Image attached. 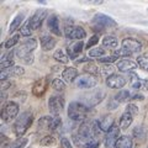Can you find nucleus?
<instances>
[{
    "instance_id": "obj_41",
    "label": "nucleus",
    "mask_w": 148,
    "mask_h": 148,
    "mask_svg": "<svg viewBox=\"0 0 148 148\" xmlns=\"http://www.w3.org/2000/svg\"><path fill=\"white\" fill-rule=\"evenodd\" d=\"M26 143H27L26 138H20V140H16L14 143H11L9 148H22V147L26 145Z\"/></svg>"
},
{
    "instance_id": "obj_33",
    "label": "nucleus",
    "mask_w": 148,
    "mask_h": 148,
    "mask_svg": "<svg viewBox=\"0 0 148 148\" xmlns=\"http://www.w3.org/2000/svg\"><path fill=\"white\" fill-rule=\"evenodd\" d=\"M52 88L56 91L62 92V91L66 90V82L63 79H59V78H56V79H53V82H52Z\"/></svg>"
},
{
    "instance_id": "obj_48",
    "label": "nucleus",
    "mask_w": 148,
    "mask_h": 148,
    "mask_svg": "<svg viewBox=\"0 0 148 148\" xmlns=\"http://www.w3.org/2000/svg\"><path fill=\"white\" fill-rule=\"evenodd\" d=\"M131 99H137V100H143L145 99V96L143 95H141V94H136V95H133Z\"/></svg>"
},
{
    "instance_id": "obj_3",
    "label": "nucleus",
    "mask_w": 148,
    "mask_h": 148,
    "mask_svg": "<svg viewBox=\"0 0 148 148\" xmlns=\"http://www.w3.org/2000/svg\"><path fill=\"white\" fill-rule=\"evenodd\" d=\"M89 112V108L80 101H72L68 106V117L73 121H84Z\"/></svg>"
},
{
    "instance_id": "obj_37",
    "label": "nucleus",
    "mask_w": 148,
    "mask_h": 148,
    "mask_svg": "<svg viewBox=\"0 0 148 148\" xmlns=\"http://www.w3.org/2000/svg\"><path fill=\"white\" fill-rule=\"evenodd\" d=\"M137 66L143 71H148V56L142 54L137 58Z\"/></svg>"
},
{
    "instance_id": "obj_36",
    "label": "nucleus",
    "mask_w": 148,
    "mask_h": 148,
    "mask_svg": "<svg viewBox=\"0 0 148 148\" xmlns=\"http://www.w3.org/2000/svg\"><path fill=\"white\" fill-rule=\"evenodd\" d=\"M40 145H41V146H43V147L54 146V145H56V138H54L53 136H51V135H47V136H45V137L41 138Z\"/></svg>"
},
{
    "instance_id": "obj_20",
    "label": "nucleus",
    "mask_w": 148,
    "mask_h": 148,
    "mask_svg": "<svg viewBox=\"0 0 148 148\" xmlns=\"http://www.w3.org/2000/svg\"><path fill=\"white\" fill-rule=\"evenodd\" d=\"M98 126L103 132H110L114 128V119L111 116H104L98 121Z\"/></svg>"
},
{
    "instance_id": "obj_35",
    "label": "nucleus",
    "mask_w": 148,
    "mask_h": 148,
    "mask_svg": "<svg viewBox=\"0 0 148 148\" xmlns=\"http://www.w3.org/2000/svg\"><path fill=\"white\" fill-rule=\"evenodd\" d=\"M32 26H31V20L29 18V20L26 21V24L21 27V30H20V35L21 36H24V37H29V36H31V34H32Z\"/></svg>"
},
{
    "instance_id": "obj_11",
    "label": "nucleus",
    "mask_w": 148,
    "mask_h": 148,
    "mask_svg": "<svg viewBox=\"0 0 148 148\" xmlns=\"http://www.w3.org/2000/svg\"><path fill=\"white\" fill-rule=\"evenodd\" d=\"M105 98V91L103 90H98V91H92V92H88L83 96V99L85 101V105L89 108V106H95L98 105L101 100Z\"/></svg>"
},
{
    "instance_id": "obj_38",
    "label": "nucleus",
    "mask_w": 148,
    "mask_h": 148,
    "mask_svg": "<svg viewBox=\"0 0 148 148\" xmlns=\"http://www.w3.org/2000/svg\"><path fill=\"white\" fill-rule=\"evenodd\" d=\"M133 137H136L137 140H145L146 131L143 130V127H136L133 130Z\"/></svg>"
},
{
    "instance_id": "obj_2",
    "label": "nucleus",
    "mask_w": 148,
    "mask_h": 148,
    "mask_svg": "<svg viewBox=\"0 0 148 148\" xmlns=\"http://www.w3.org/2000/svg\"><path fill=\"white\" fill-rule=\"evenodd\" d=\"M37 48V40L36 38H30L22 42L15 51V53L21 61H24L26 64H32L34 63V56L32 52Z\"/></svg>"
},
{
    "instance_id": "obj_47",
    "label": "nucleus",
    "mask_w": 148,
    "mask_h": 148,
    "mask_svg": "<svg viewBox=\"0 0 148 148\" xmlns=\"http://www.w3.org/2000/svg\"><path fill=\"white\" fill-rule=\"evenodd\" d=\"M99 147V141H94V142H90L89 145H86L84 148H98Z\"/></svg>"
},
{
    "instance_id": "obj_10",
    "label": "nucleus",
    "mask_w": 148,
    "mask_h": 148,
    "mask_svg": "<svg viewBox=\"0 0 148 148\" xmlns=\"http://www.w3.org/2000/svg\"><path fill=\"white\" fill-rule=\"evenodd\" d=\"M98 77L95 75H90V74H83L78 78L77 80V85L78 88H82V89H90V88H94L98 84Z\"/></svg>"
},
{
    "instance_id": "obj_44",
    "label": "nucleus",
    "mask_w": 148,
    "mask_h": 148,
    "mask_svg": "<svg viewBox=\"0 0 148 148\" xmlns=\"http://www.w3.org/2000/svg\"><path fill=\"white\" fill-rule=\"evenodd\" d=\"M98 41H99V37L96 36V35H94V36H92L91 38H90L89 42H88V45H86V48H88V49H91V48H92V46L98 43Z\"/></svg>"
},
{
    "instance_id": "obj_12",
    "label": "nucleus",
    "mask_w": 148,
    "mask_h": 148,
    "mask_svg": "<svg viewBox=\"0 0 148 148\" xmlns=\"http://www.w3.org/2000/svg\"><path fill=\"white\" fill-rule=\"evenodd\" d=\"M121 48L131 54V53H136L138 51H141L142 45L136 38H125L121 43Z\"/></svg>"
},
{
    "instance_id": "obj_46",
    "label": "nucleus",
    "mask_w": 148,
    "mask_h": 148,
    "mask_svg": "<svg viewBox=\"0 0 148 148\" xmlns=\"http://www.w3.org/2000/svg\"><path fill=\"white\" fill-rule=\"evenodd\" d=\"M9 86H11V83L9 82V80H4V82H1V91H5Z\"/></svg>"
},
{
    "instance_id": "obj_45",
    "label": "nucleus",
    "mask_w": 148,
    "mask_h": 148,
    "mask_svg": "<svg viewBox=\"0 0 148 148\" xmlns=\"http://www.w3.org/2000/svg\"><path fill=\"white\" fill-rule=\"evenodd\" d=\"M61 142H62V145H63L64 148H73L71 141H69L67 137H62V138H61Z\"/></svg>"
},
{
    "instance_id": "obj_4",
    "label": "nucleus",
    "mask_w": 148,
    "mask_h": 148,
    "mask_svg": "<svg viewBox=\"0 0 148 148\" xmlns=\"http://www.w3.org/2000/svg\"><path fill=\"white\" fill-rule=\"evenodd\" d=\"M34 122V115L31 114V111H25L20 116L16 119L15 123H14V130H15V135L17 137H21L25 135V132L29 130V127Z\"/></svg>"
},
{
    "instance_id": "obj_31",
    "label": "nucleus",
    "mask_w": 148,
    "mask_h": 148,
    "mask_svg": "<svg viewBox=\"0 0 148 148\" xmlns=\"http://www.w3.org/2000/svg\"><path fill=\"white\" fill-rule=\"evenodd\" d=\"M83 71H84L86 74H90V75H98L99 74V71L100 69L95 66L94 63H91V62H89V63H86L85 66H84V68H83Z\"/></svg>"
},
{
    "instance_id": "obj_13",
    "label": "nucleus",
    "mask_w": 148,
    "mask_h": 148,
    "mask_svg": "<svg viewBox=\"0 0 148 148\" xmlns=\"http://www.w3.org/2000/svg\"><path fill=\"white\" fill-rule=\"evenodd\" d=\"M106 85L111 89H121L126 85V79L120 74H112L106 78Z\"/></svg>"
},
{
    "instance_id": "obj_24",
    "label": "nucleus",
    "mask_w": 148,
    "mask_h": 148,
    "mask_svg": "<svg viewBox=\"0 0 148 148\" xmlns=\"http://www.w3.org/2000/svg\"><path fill=\"white\" fill-rule=\"evenodd\" d=\"M48 27L52 34H54L56 36H61V29H59V21L57 15H51L48 18Z\"/></svg>"
},
{
    "instance_id": "obj_1",
    "label": "nucleus",
    "mask_w": 148,
    "mask_h": 148,
    "mask_svg": "<svg viewBox=\"0 0 148 148\" xmlns=\"http://www.w3.org/2000/svg\"><path fill=\"white\" fill-rule=\"evenodd\" d=\"M101 130L98 126V122L92 121H84L79 127H78L77 135L74 136V141L78 145L84 148L90 142L96 141V136L100 133Z\"/></svg>"
},
{
    "instance_id": "obj_25",
    "label": "nucleus",
    "mask_w": 148,
    "mask_h": 148,
    "mask_svg": "<svg viewBox=\"0 0 148 148\" xmlns=\"http://www.w3.org/2000/svg\"><path fill=\"white\" fill-rule=\"evenodd\" d=\"M103 46L108 49H115L119 46V40L112 35H108L103 38Z\"/></svg>"
},
{
    "instance_id": "obj_34",
    "label": "nucleus",
    "mask_w": 148,
    "mask_h": 148,
    "mask_svg": "<svg viewBox=\"0 0 148 148\" xmlns=\"http://www.w3.org/2000/svg\"><path fill=\"white\" fill-rule=\"evenodd\" d=\"M105 54V49L103 47H94L89 49V57L91 58H103V56Z\"/></svg>"
},
{
    "instance_id": "obj_16",
    "label": "nucleus",
    "mask_w": 148,
    "mask_h": 148,
    "mask_svg": "<svg viewBox=\"0 0 148 148\" xmlns=\"http://www.w3.org/2000/svg\"><path fill=\"white\" fill-rule=\"evenodd\" d=\"M47 17V11L45 10H38L36 11L34 15L30 17L31 20V26H32V30H38L41 26H42V22L45 21V18Z\"/></svg>"
},
{
    "instance_id": "obj_22",
    "label": "nucleus",
    "mask_w": 148,
    "mask_h": 148,
    "mask_svg": "<svg viewBox=\"0 0 148 148\" xmlns=\"http://www.w3.org/2000/svg\"><path fill=\"white\" fill-rule=\"evenodd\" d=\"M47 85H48V82H47V78H42V79H38L35 85H34V89H32V92L36 95V96H40L42 95L43 92L47 89Z\"/></svg>"
},
{
    "instance_id": "obj_30",
    "label": "nucleus",
    "mask_w": 148,
    "mask_h": 148,
    "mask_svg": "<svg viewBox=\"0 0 148 148\" xmlns=\"http://www.w3.org/2000/svg\"><path fill=\"white\" fill-rule=\"evenodd\" d=\"M131 98H132V96H131V94H130V91H127V90H120V92H117V94L115 95L114 100L116 101L117 104H120V103H123V101L131 99Z\"/></svg>"
},
{
    "instance_id": "obj_39",
    "label": "nucleus",
    "mask_w": 148,
    "mask_h": 148,
    "mask_svg": "<svg viewBox=\"0 0 148 148\" xmlns=\"http://www.w3.org/2000/svg\"><path fill=\"white\" fill-rule=\"evenodd\" d=\"M18 40H20V35H14L11 38H9L5 42V48H12L18 42Z\"/></svg>"
},
{
    "instance_id": "obj_21",
    "label": "nucleus",
    "mask_w": 148,
    "mask_h": 148,
    "mask_svg": "<svg viewBox=\"0 0 148 148\" xmlns=\"http://www.w3.org/2000/svg\"><path fill=\"white\" fill-rule=\"evenodd\" d=\"M14 67V51H9L6 54H4L1 57V62H0V68L1 71H5Z\"/></svg>"
},
{
    "instance_id": "obj_6",
    "label": "nucleus",
    "mask_w": 148,
    "mask_h": 148,
    "mask_svg": "<svg viewBox=\"0 0 148 148\" xmlns=\"http://www.w3.org/2000/svg\"><path fill=\"white\" fill-rule=\"evenodd\" d=\"M61 126H62V121L58 116H56V117L45 116L38 120L40 131H57Z\"/></svg>"
},
{
    "instance_id": "obj_9",
    "label": "nucleus",
    "mask_w": 148,
    "mask_h": 148,
    "mask_svg": "<svg viewBox=\"0 0 148 148\" xmlns=\"http://www.w3.org/2000/svg\"><path fill=\"white\" fill-rule=\"evenodd\" d=\"M64 108V98L62 95H52L48 100V109L51 111V114L54 116H58L62 112V110Z\"/></svg>"
},
{
    "instance_id": "obj_7",
    "label": "nucleus",
    "mask_w": 148,
    "mask_h": 148,
    "mask_svg": "<svg viewBox=\"0 0 148 148\" xmlns=\"http://www.w3.org/2000/svg\"><path fill=\"white\" fill-rule=\"evenodd\" d=\"M18 105L15 101H9L5 104V106L3 108L1 111V119L4 122H10L11 120L15 119L18 115Z\"/></svg>"
},
{
    "instance_id": "obj_29",
    "label": "nucleus",
    "mask_w": 148,
    "mask_h": 148,
    "mask_svg": "<svg viewBox=\"0 0 148 148\" xmlns=\"http://www.w3.org/2000/svg\"><path fill=\"white\" fill-rule=\"evenodd\" d=\"M130 85L132 88H135V89H140V88L143 86V80L137 75V74L131 73L130 74Z\"/></svg>"
},
{
    "instance_id": "obj_49",
    "label": "nucleus",
    "mask_w": 148,
    "mask_h": 148,
    "mask_svg": "<svg viewBox=\"0 0 148 148\" xmlns=\"http://www.w3.org/2000/svg\"><path fill=\"white\" fill-rule=\"evenodd\" d=\"M88 61H89L88 58L83 57V58H78V59H77V63H83V62H88Z\"/></svg>"
},
{
    "instance_id": "obj_15",
    "label": "nucleus",
    "mask_w": 148,
    "mask_h": 148,
    "mask_svg": "<svg viewBox=\"0 0 148 148\" xmlns=\"http://www.w3.org/2000/svg\"><path fill=\"white\" fill-rule=\"evenodd\" d=\"M119 133H120V127L114 126V128L105 137V147L106 148H116V143L119 140Z\"/></svg>"
},
{
    "instance_id": "obj_5",
    "label": "nucleus",
    "mask_w": 148,
    "mask_h": 148,
    "mask_svg": "<svg viewBox=\"0 0 148 148\" xmlns=\"http://www.w3.org/2000/svg\"><path fill=\"white\" fill-rule=\"evenodd\" d=\"M91 25H92V29L94 30L103 32L105 29H108V27H115L116 26V22H115L114 18H111L110 16L105 15V14H96V15L92 17Z\"/></svg>"
},
{
    "instance_id": "obj_26",
    "label": "nucleus",
    "mask_w": 148,
    "mask_h": 148,
    "mask_svg": "<svg viewBox=\"0 0 148 148\" xmlns=\"http://www.w3.org/2000/svg\"><path fill=\"white\" fill-rule=\"evenodd\" d=\"M132 121H133L132 115L128 114V112H125V114H122V116L119 120V127L121 130H127L130 126H131Z\"/></svg>"
},
{
    "instance_id": "obj_8",
    "label": "nucleus",
    "mask_w": 148,
    "mask_h": 148,
    "mask_svg": "<svg viewBox=\"0 0 148 148\" xmlns=\"http://www.w3.org/2000/svg\"><path fill=\"white\" fill-rule=\"evenodd\" d=\"M64 36H66L68 40L82 41L86 37V32L80 26H69V25H67L66 27H64Z\"/></svg>"
},
{
    "instance_id": "obj_50",
    "label": "nucleus",
    "mask_w": 148,
    "mask_h": 148,
    "mask_svg": "<svg viewBox=\"0 0 148 148\" xmlns=\"http://www.w3.org/2000/svg\"><path fill=\"white\" fill-rule=\"evenodd\" d=\"M143 86H145L146 89H148V79H145V80H143Z\"/></svg>"
},
{
    "instance_id": "obj_14",
    "label": "nucleus",
    "mask_w": 148,
    "mask_h": 148,
    "mask_svg": "<svg viewBox=\"0 0 148 148\" xmlns=\"http://www.w3.org/2000/svg\"><path fill=\"white\" fill-rule=\"evenodd\" d=\"M24 73H25V69L22 67L14 66L9 69H5V71H1V73H0V79H1V82H4V80H8L9 78H11V77H21Z\"/></svg>"
},
{
    "instance_id": "obj_42",
    "label": "nucleus",
    "mask_w": 148,
    "mask_h": 148,
    "mask_svg": "<svg viewBox=\"0 0 148 148\" xmlns=\"http://www.w3.org/2000/svg\"><path fill=\"white\" fill-rule=\"evenodd\" d=\"M101 71H103L104 74H106L108 77L114 74V67L111 66V64H104L103 67H101Z\"/></svg>"
},
{
    "instance_id": "obj_23",
    "label": "nucleus",
    "mask_w": 148,
    "mask_h": 148,
    "mask_svg": "<svg viewBox=\"0 0 148 148\" xmlns=\"http://www.w3.org/2000/svg\"><path fill=\"white\" fill-rule=\"evenodd\" d=\"M56 43H57L56 38H53V37L49 36V35H45V36L41 37V47H42L43 51H51V49H53Z\"/></svg>"
},
{
    "instance_id": "obj_43",
    "label": "nucleus",
    "mask_w": 148,
    "mask_h": 148,
    "mask_svg": "<svg viewBox=\"0 0 148 148\" xmlns=\"http://www.w3.org/2000/svg\"><path fill=\"white\" fill-rule=\"evenodd\" d=\"M126 112H128V114H131L132 116H135V115H137L138 114V108L135 105V104H128L127 105V108H126Z\"/></svg>"
},
{
    "instance_id": "obj_40",
    "label": "nucleus",
    "mask_w": 148,
    "mask_h": 148,
    "mask_svg": "<svg viewBox=\"0 0 148 148\" xmlns=\"http://www.w3.org/2000/svg\"><path fill=\"white\" fill-rule=\"evenodd\" d=\"M117 56L116 54H112L110 57H103V58H99V63H103V64H111L114 63L115 61H117Z\"/></svg>"
},
{
    "instance_id": "obj_18",
    "label": "nucleus",
    "mask_w": 148,
    "mask_h": 148,
    "mask_svg": "<svg viewBox=\"0 0 148 148\" xmlns=\"http://www.w3.org/2000/svg\"><path fill=\"white\" fill-rule=\"evenodd\" d=\"M77 78H79V72L73 67H67L62 73V79L66 83H73Z\"/></svg>"
},
{
    "instance_id": "obj_17",
    "label": "nucleus",
    "mask_w": 148,
    "mask_h": 148,
    "mask_svg": "<svg viewBox=\"0 0 148 148\" xmlns=\"http://www.w3.org/2000/svg\"><path fill=\"white\" fill-rule=\"evenodd\" d=\"M137 67V63L131 58H123L117 62V69L120 72H131Z\"/></svg>"
},
{
    "instance_id": "obj_32",
    "label": "nucleus",
    "mask_w": 148,
    "mask_h": 148,
    "mask_svg": "<svg viewBox=\"0 0 148 148\" xmlns=\"http://www.w3.org/2000/svg\"><path fill=\"white\" fill-rule=\"evenodd\" d=\"M53 58L56 59V61H58L59 63H62V64H67L68 63V56L62 49L56 51L54 54H53Z\"/></svg>"
},
{
    "instance_id": "obj_19",
    "label": "nucleus",
    "mask_w": 148,
    "mask_h": 148,
    "mask_svg": "<svg viewBox=\"0 0 148 148\" xmlns=\"http://www.w3.org/2000/svg\"><path fill=\"white\" fill-rule=\"evenodd\" d=\"M83 48H84V42H83V41H77V42L72 43L68 47V54H69V57H71L72 59H75L78 56L82 53Z\"/></svg>"
},
{
    "instance_id": "obj_27",
    "label": "nucleus",
    "mask_w": 148,
    "mask_h": 148,
    "mask_svg": "<svg viewBox=\"0 0 148 148\" xmlns=\"http://www.w3.org/2000/svg\"><path fill=\"white\" fill-rule=\"evenodd\" d=\"M24 18H25V14H18V15H16L15 17H14V20L11 21V24L10 26H9V32L10 34H12V32H15L18 27L21 26L22 24V21H24Z\"/></svg>"
},
{
    "instance_id": "obj_28",
    "label": "nucleus",
    "mask_w": 148,
    "mask_h": 148,
    "mask_svg": "<svg viewBox=\"0 0 148 148\" xmlns=\"http://www.w3.org/2000/svg\"><path fill=\"white\" fill-rule=\"evenodd\" d=\"M116 148H132V140L128 136H120L116 143Z\"/></svg>"
}]
</instances>
